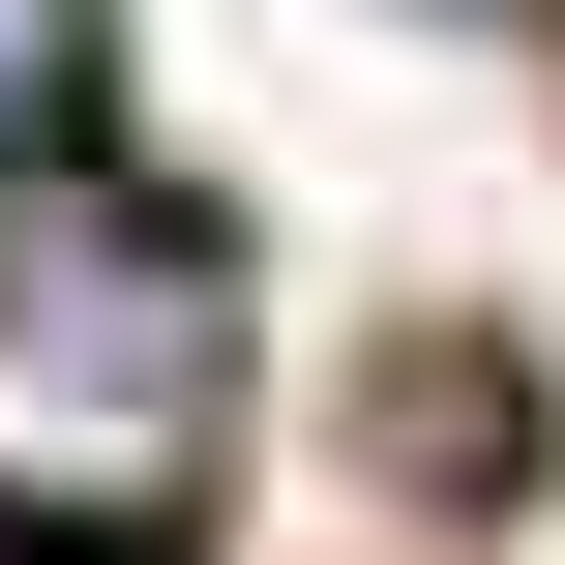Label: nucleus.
I'll use <instances>...</instances> for the list:
<instances>
[{
    "mask_svg": "<svg viewBox=\"0 0 565 565\" xmlns=\"http://www.w3.org/2000/svg\"><path fill=\"white\" fill-rule=\"evenodd\" d=\"M238 417V268L149 209V179H30L0 209V507L60 536H149Z\"/></svg>",
    "mask_w": 565,
    "mask_h": 565,
    "instance_id": "f257e3e1",
    "label": "nucleus"
},
{
    "mask_svg": "<svg viewBox=\"0 0 565 565\" xmlns=\"http://www.w3.org/2000/svg\"><path fill=\"white\" fill-rule=\"evenodd\" d=\"M89 179V0H0V209Z\"/></svg>",
    "mask_w": 565,
    "mask_h": 565,
    "instance_id": "f03ea898",
    "label": "nucleus"
},
{
    "mask_svg": "<svg viewBox=\"0 0 565 565\" xmlns=\"http://www.w3.org/2000/svg\"><path fill=\"white\" fill-rule=\"evenodd\" d=\"M0 565H119V536H60V507H0Z\"/></svg>",
    "mask_w": 565,
    "mask_h": 565,
    "instance_id": "7ed1b4c3",
    "label": "nucleus"
}]
</instances>
